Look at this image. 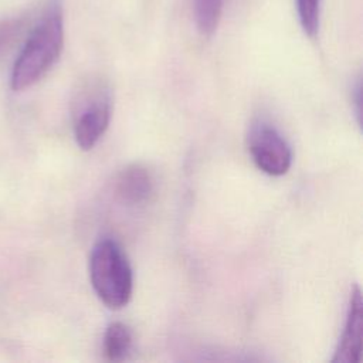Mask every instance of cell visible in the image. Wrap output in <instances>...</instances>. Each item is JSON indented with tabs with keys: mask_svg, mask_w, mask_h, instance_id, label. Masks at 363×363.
<instances>
[{
	"mask_svg": "<svg viewBox=\"0 0 363 363\" xmlns=\"http://www.w3.org/2000/svg\"><path fill=\"white\" fill-rule=\"evenodd\" d=\"M64 45V17L61 0H48L40 20L31 30L10 75L13 91H24L37 84L57 62Z\"/></svg>",
	"mask_w": 363,
	"mask_h": 363,
	"instance_id": "6da1fadb",
	"label": "cell"
},
{
	"mask_svg": "<svg viewBox=\"0 0 363 363\" xmlns=\"http://www.w3.org/2000/svg\"><path fill=\"white\" fill-rule=\"evenodd\" d=\"M89 281L102 303L111 309L128 305L133 292V272L121 245L111 240H99L89 255Z\"/></svg>",
	"mask_w": 363,
	"mask_h": 363,
	"instance_id": "7a4b0ae2",
	"label": "cell"
},
{
	"mask_svg": "<svg viewBox=\"0 0 363 363\" xmlns=\"http://www.w3.org/2000/svg\"><path fill=\"white\" fill-rule=\"evenodd\" d=\"M112 115L108 88L96 82L82 98L74 113V138L79 149L91 150L105 135Z\"/></svg>",
	"mask_w": 363,
	"mask_h": 363,
	"instance_id": "3957f363",
	"label": "cell"
},
{
	"mask_svg": "<svg viewBox=\"0 0 363 363\" xmlns=\"http://www.w3.org/2000/svg\"><path fill=\"white\" fill-rule=\"evenodd\" d=\"M248 150L255 166L265 174L278 177L291 169V146L269 123L258 122L251 128L248 133Z\"/></svg>",
	"mask_w": 363,
	"mask_h": 363,
	"instance_id": "277c9868",
	"label": "cell"
},
{
	"mask_svg": "<svg viewBox=\"0 0 363 363\" xmlns=\"http://www.w3.org/2000/svg\"><path fill=\"white\" fill-rule=\"evenodd\" d=\"M362 332H363V302L357 285L353 286L343 333L332 357L333 363H357L362 357Z\"/></svg>",
	"mask_w": 363,
	"mask_h": 363,
	"instance_id": "5b68a950",
	"label": "cell"
},
{
	"mask_svg": "<svg viewBox=\"0 0 363 363\" xmlns=\"http://www.w3.org/2000/svg\"><path fill=\"white\" fill-rule=\"evenodd\" d=\"M115 190L121 201L129 206H140L153 196L155 179L147 167L133 163L118 174Z\"/></svg>",
	"mask_w": 363,
	"mask_h": 363,
	"instance_id": "8992f818",
	"label": "cell"
},
{
	"mask_svg": "<svg viewBox=\"0 0 363 363\" xmlns=\"http://www.w3.org/2000/svg\"><path fill=\"white\" fill-rule=\"evenodd\" d=\"M132 330L122 322H112L108 325L104 335V353L108 360L121 362L126 359L132 349Z\"/></svg>",
	"mask_w": 363,
	"mask_h": 363,
	"instance_id": "52a82bcc",
	"label": "cell"
},
{
	"mask_svg": "<svg viewBox=\"0 0 363 363\" xmlns=\"http://www.w3.org/2000/svg\"><path fill=\"white\" fill-rule=\"evenodd\" d=\"M190 3L199 33L204 37L213 35L221 18L224 0H190Z\"/></svg>",
	"mask_w": 363,
	"mask_h": 363,
	"instance_id": "ba28073f",
	"label": "cell"
},
{
	"mask_svg": "<svg viewBox=\"0 0 363 363\" xmlns=\"http://www.w3.org/2000/svg\"><path fill=\"white\" fill-rule=\"evenodd\" d=\"M295 3L303 33L309 37H315L319 28L320 0H295Z\"/></svg>",
	"mask_w": 363,
	"mask_h": 363,
	"instance_id": "9c48e42d",
	"label": "cell"
},
{
	"mask_svg": "<svg viewBox=\"0 0 363 363\" xmlns=\"http://www.w3.org/2000/svg\"><path fill=\"white\" fill-rule=\"evenodd\" d=\"M21 27H23L21 18L0 20V55L13 43L14 37L20 33Z\"/></svg>",
	"mask_w": 363,
	"mask_h": 363,
	"instance_id": "30bf717a",
	"label": "cell"
}]
</instances>
